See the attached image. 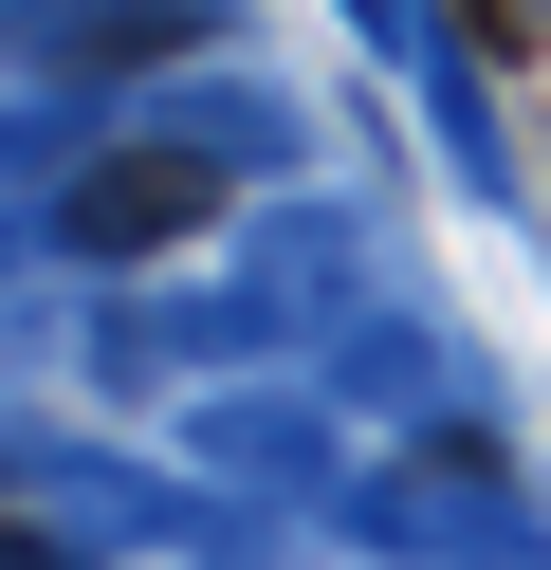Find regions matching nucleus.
<instances>
[{"label":"nucleus","mask_w":551,"mask_h":570,"mask_svg":"<svg viewBox=\"0 0 551 570\" xmlns=\"http://www.w3.org/2000/svg\"><path fill=\"white\" fill-rule=\"evenodd\" d=\"M56 222H73V258H166L220 222V148H110V166H73Z\"/></svg>","instance_id":"obj_1"}]
</instances>
